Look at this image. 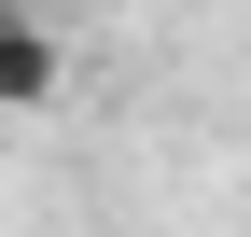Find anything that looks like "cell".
Returning a JSON list of instances; mask_svg holds the SVG:
<instances>
[{
  "instance_id": "cell-1",
  "label": "cell",
  "mask_w": 251,
  "mask_h": 237,
  "mask_svg": "<svg viewBox=\"0 0 251 237\" xmlns=\"http://www.w3.org/2000/svg\"><path fill=\"white\" fill-rule=\"evenodd\" d=\"M70 84V42L42 28V0H0V112H42Z\"/></svg>"
}]
</instances>
